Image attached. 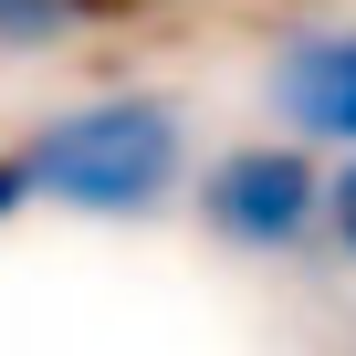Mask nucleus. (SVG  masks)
<instances>
[{
  "mask_svg": "<svg viewBox=\"0 0 356 356\" xmlns=\"http://www.w3.org/2000/svg\"><path fill=\"white\" fill-rule=\"evenodd\" d=\"M22 157H32L42 200H63L84 220H147V210H168L178 168H189V126L168 95H95V105H63L53 126H32Z\"/></svg>",
  "mask_w": 356,
  "mask_h": 356,
  "instance_id": "f257e3e1",
  "label": "nucleus"
},
{
  "mask_svg": "<svg viewBox=\"0 0 356 356\" xmlns=\"http://www.w3.org/2000/svg\"><path fill=\"white\" fill-rule=\"evenodd\" d=\"M273 115L293 136L356 147V32H304L273 53Z\"/></svg>",
  "mask_w": 356,
  "mask_h": 356,
  "instance_id": "7ed1b4c3",
  "label": "nucleus"
},
{
  "mask_svg": "<svg viewBox=\"0 0 356 356\" xmlns=\"http://www.w3.org/2000/svg\"><path fill=\"white\" fill-rule=\"evenodd\" d=\"M325 200H335V178H314V157L273 147V136L262 147H220L210 178H200V220L231 252H293V241H314Z\"/></svg>",
  "mask_w": 356,
  "mask_h": 356,
  "instance_id": "f03ea898",
  "label": "nucleus"
},
{
  "mask_svg": "<svg viewBox=\"0 0 356 356\" xmlns=\"http://www.w3.org/2000/svg\"><path fill=\"white\" fill-rule=\"evenodd\" d=\"M136 11H157V0H0V53H53V42H74L95 22H136Z\"/></svg>",
  "mask_w": 356,
  "mask_h": 356,
  "instance_id": "20e7f679",
  "label": "nucleus"
},
{
  "mask_svg": "<svg viewBox=\"0 0 356 356\" xmlns=\"http://www.w3.org/2000/svg\"><path fill=\"white\" fill-rule=\"evenodd\" d=\"M325 231H335V252L356 262V157L335 168V200H325Z\"/></svg>",
  "mask_w": 356,
  "mask_h": 356,
  "instance_id": "39448f33",
  "label": "nucleus"
},
{
  "mask_svg": "<svg viewBox=\"0 0 356 356\" xmlns=\"http://www.w3.org/2000/svg\"><path fill=\"white\" fill-rule=\"evenodd\" d=\"M32 200H42V189H32V157L11 147V157H0V220H11V210H32Z\"/></svg>",
  "mask_w": 356,
  "mask_h": 356,
  "instance_id": "423d86ee",
  "label": "nucleus"
}]
</instances>
